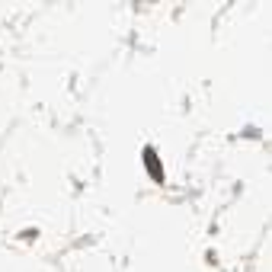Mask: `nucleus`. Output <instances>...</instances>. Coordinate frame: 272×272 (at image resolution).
I'll use <instances>...</instances> for the list:
<instances>
[]
</instances>
